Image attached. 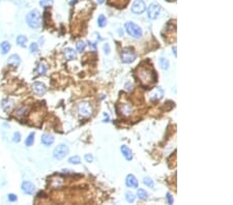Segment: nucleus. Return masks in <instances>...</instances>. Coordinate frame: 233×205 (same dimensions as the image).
<instances>
[{
	"instance_id": "1",
	"label": "nucleus",
	"mask_w": 233,
	"mask_h": 205,
	"mask_svg": "<svg viewBox=\"0 0 233 205\" xmlns=\"http://www.w3.org/2000/svg\"><path fill=\"white\" fill-rule=\"evenodd\" d=\"M138 77L143 85H150L157 81V75L152 68H149L147 66L143 65L138 70Z\"/></svg>"
},
{
	"instance_id": "2",
	"label": "nucleus",
	"mask_w": 233,
	"mask_h": 205,
	"mask_svg": "<svg viewBox=\"0 0 233 205\" xmlns=\"http://www.w3.org/2000/svg\"><path fill=\"white\" fill-rule=\"evenodd\" d=\"M26 21H27V24L30 26L31 28H38L40 26V13H38L36 9H33L31 11L29 14L27 15V18H26Z\"/></svg>"
},
{
	"instance_id": "3",
	"label": "nucleus",
	"mask_w": 233,
	"mask_h": 205,
	"mask_svg": "<svg viewBox=\"0 0 233 205\" xmlns=\"http://www.w3.org/2000/svg\"><path fill=\"white\" fill-rule=\"evenodd\" d=\"M124 27H125V30H127V33L131 36H133V37L139 38L142 36V34H143L142 29H141L137 24L133 23V22H127Z\"/></svg>"
},
{
	"instance_id": "4",
	"label": "nucleus",
	"mask_w": 233,
	"mask_h": 205,
	"mask_svg": "<svg viewBox=\"0 0 233 205\" xmlns=\"http://www.w3.org/2000/svg\"><path fill=\"white\" fill-rule=\"evenodd\" d=\"M136 57H137V55L132 48H125L121 52V60L124 63H131V62L135 61Z\"/></svg>"
},
{
	"instance_id": "5",
	"label": "nucleus",
	"mask_w": 233,
	"mask_h": 205,
	"mask_svg": "<svg viewBox=\"0 0 233 205\" xmlns=\"http://www.w3.org/2000/svg\"><path fill=\"white\" fill-rule=\"evenodd\" d=\"M78 112L81 116L83 117H89L91 114H92V107L89 103L87 101H83L79 105L78 107Z\"/></svg>"
},
{
	"instance_id": "6",
	"label": "nucleus",
	"mask_w": 233,
	"mask_h": 205,
	"mask_svg": "<svg viewBox=\"0 0 233 205\" xmlns=\"http://www.w3.org/2000/svg\"><path fill=\"white\" fill-rule=\"evenodd\" d=\"M68 153V147L65 144H60L54 149L53 157L57 160H61Z\"/></svg>"
},
{
	"instance_id": "7",
	"label": "nucleus",
	"mask_w": 233,
	"mask_h": 205,
	"mask_svg": "<svg viewBox=\"0 0 233 205\" xmlns=\"http://www.w3.org/2000/svg\"><path fill=\"white\" fill-rule=\"evenodd\" d=\"M146 9V4L143 0H136L134 1L133 4H132V9L131 11L133 12L134 14L136 15H140V14H142L143 12Z\"/></svg>"
},
{
	"instance_id": "8",
	"label": "nucleus",
	"mask_w": 233,
	"mask_h": 205,
	"mask_svg": "<svg viewBox=\"0 0 233 205\" xmlns=\"http://www.w3.org/2000/svg\"><path fill=\"white\" fill-rule=\"evenodd\" d=\"M160 13H161V6H160L159 4H155V3L150 4L148 9H147V16H148V18L151 20L157 19L160 16Z\"/></svg>"
},
{
	"instance_id": "9",
	"label": "nucleus",
	"mask_w": 233,
	"mask_h": 205,
	"mask_svg": "<svg viewBox=\"0 0 233 205\" xmlns=\"http://www.w3.org/2000/svg\"><path fill=\"white\" fill-rule=\"evenodd\" d=\"M164 95V90L162 87H155L152 90L149 92V99L151 101H159L163 97Z\"/></svg>"
},
{
	"instance_id": "10",
	"label": "nucleus",
	"mask_w": 233,
	"mask_h": 205,
	"mask_svg": "<svg viewBox=\"0 0 233 205\" xmlns=\"http://www.w3.org/2000/svg\"><path fill=\"white\" fill-rule=\"evenodd\" d=\"M22 191H23L25 194L32 195L35 193V186L29 181H24L23 183H22Z\"/></svg>"
},
{
	"instance_id": "11",
	"label": "nucleus",
	"mask_w": 233,
	"mask_h": 205,
	"mask_svg": "<svg viewBox=\"0 0 233 205\" xmlns=\"http://www.w3.org/2000/svg\"><path fill=\"white\" fill-rule=\"evenodd\" d=\"M32 90L35 94L37 95H42L45 94V92L47 91V88L42 83L40 82H35L33 85H32Z\"/></svg>"
},
{
	"instance_id": "12",
	"label": "nucleus",
	"mask_w": 233,
	"mask_h": 205,
	"mask_svg": "<svg viewBox=\"0 0 233 205\" xmlns=\"http://www.w3.org/2000/svg\"><path fill=\"white\" fill-rule=\"evenodd\" d=\"M118 110H119V112L122 115H124V116H129V115H131L132 112H133V108H132V106L129 104L119 105Z\"/></svg>"
},
{
	"instance_id": "13",
	"label": "nucleus",
	"mask_w": 233,
	"mask_h": 205,
	"mask_svg": "<svg viewBox=\"0 0 233 205\" xmlns=\"http://www.w3.org/2000/svg\"><path fill=\"white\" fill-rule=\"evenodd\" d=\"M125 183L129 188H138V180L133 174H129V175L127 176V179H125Z\"/></svg>"
},
{
	"instance_id": "14",
	"label": "nucleus",
	"mask_w": 233,
	"mask_h": 205,
	"mask_svg": "<svg viewBox=\"0 0 233 205\" xmlns=\"http://www.w3.org/2000/svg\"><path fill=\"white\" fill-rule=\"evenodd\" d=\"M20 63H21V58H20V56L17 55V54L11 55L9 59H7V64H9V65L18 66Z\"/></svg>"
},
{
	"instance_id": "15",
	"label": "nucleus",
	"mask_w": 233,
	"mask_h": 205,
	"mask_svg": "<svg viewBox=\"0 0 233 205\" xmlns=\"http://www.w3.org/2000/svg\"><path fill=\"white\" fill-rule=\"evenodd\" d=\"M63 55H64V58H65L66 60H73V59H76L77 58V53L76 51L73 50V49H65L63 52Z\"/></svg>"
},
{
	"instance_id": "16",
	"label": "nucleus",
	"mask_w": 233,
	"mask_h": 205,
	"mask_svg": "<svg viewBox=\"0 0 233 205\" xmlns=\"http://www.w3.org/2000/svg\"><path fill=\"white\" fill-rule=\"evenodd\" d=\"M42 143L46 146H50L54 143V137L49 134H45L42 137Z\"/></svg>"
},
{
	"instance_id": "17",
	"label": "nucleus",
	"mask_w": 233,
	"mask_h": 205,
	"mask_svg": "<svg viewBox=\"0 0 233 205\" xmlns=\"http://www.w3.org/2000/svg\"><path fill=\"white\" fill-rule=\"evenodd\" d=\"M120 149H121V152H122L123 157H124L127 161H131V160L133 159V152H132V150L129 149L127 146H125V145L121 146Z\"/></svg>"
},
{
	"instance_id": "18",
	"label": "nucleus",
	"mask_w": 233,
	"mask_h": 205,
	"mask_svg": "<svg viewBox=\"0 0 233 205\" xmlns=\"http://www.w3.org/2000/svg\"><path fill=\"white\" fill-rule=\"evenodd\" d=\"M0 49H1V54H2V55H5V54L9 53V50H11V44H9V42H1V45H0Z\"/></svg>"
},
{
	"instance_id": "19",
	"label": "nucleus",
	"mask_w": 233,
	"mask_h": 205,
	"mask_svg": "<svg viewBox=\"0 0 233 205\" xmlns=\"http://www.w3.org/2000/svg\"><path fill=\"white\" fill-rule=\"evenodd\" d=\"M159 64H160V68H161L162 70H168V68H169V65H170L169 60H168L167 58H165V57H161V58H160Z\"/></svg>"
},
{
	"instance_id": "20",
	"label": "nucleus",
	"mask_w": 233,
	"mask_h": 205,
	"mask_svg": "<svg viewBox=\"0 0 233 205\" xmlns=\"http://www.w3.org/2000/svg\"><path fill=\"white\" fill-rule=\"evenodd\" d=\"M13 107H14V101L12 99H5L2 103V108L5 112H9Z\"/></svg>"
},
{
	"instance_id": "21",
	"label": "nucleus",
	"mask_w": 233,
	"mask_h": 205,
	"mask_svg": "<svg viewBox=\"0 0 233 205\" xmlns=\"http://www.w3.org/2000/svg\"><path fill=\"white\" fill-rule=\"evenodd\" d=\"M47 70H48V65L45 62H40L38 63V68H37L38 75H45L47 73Z\"/></svg>"
},
{
	"instance_id": "22",
	"label": "nucleus",
	"mask_w": 233,
	"mask_h": 205,
	"mask_svg": "<svg viewBox=\"0 0 233 205\" xmlns=\"http://www.w3.org/2000/svg\"><path fill=\"white\" fill-rule=\"evenodd\" d=\"M17 44L19 45L20 47H25L26 44H27V37L24 35H19L17 38Z\"/></svg>"
},
{
	"instance_id": "23",
	"label": "nucleus",
	"mask_w": 233,
	"mask_h": 205,
	"mask_svg": "<svg viewBox=\"0 0 233 205\" xmlns=\"http://www.w3.org/2000/svg\"><path fill=\"white\" fill-rule=\"evenodd\" d=\"M137 196H138V198L141 199V200H146L148 195H147L146 191L142 190V188H139V190L137 191Z\"/></svg>"
},
{
	"instance_id": "24",
	"label": "nucleus",
	"mask_w": 233,
	"mask_h": 205,
	"mask_svg": "<svg viewBox=\"0 0 233 205\" xmlns=\"http://www.w3.org/2000/svg\"><path fill=\"white\" fill-rule=\"evenodd\" d=\"M98 25H99V27H105V26L107 25V19H106V17H105L104 15H101L100 17H99V19H98Z\"/></svg>"
},
{
	"instance_id": "25",
	"label": "nucleus",
	"mask_w": 233,
	"mask_h": 205,
	"mask_svg": "<svg viewBox=\"0 0 233 205\" xmlns=\"http://www.w3.org/2000/svg\"><path fill=\"white\" fill-rule=\"evenodd\" d=\"M76 47H77V51L80 52V53H82V52H84L85 48H86V44H85V42H83V40H79V42H77Z\"/></svg>"
},
{
	"instance_id": "26",
	"label": "nucleus",
	"mask_w": 233,
	"mask_h": 205,
	"mask_svg": "<svg viewBox=\"0 0 233 205\" xmlns=\"http://www.w3.org/2000/svg\"><path fill=\"white\" fill-rule=\"evenodd\" d=\"M34 136H35V135H34V133H31L29 136H28L27 139H26L25 144H26V146H27V147H30V146L33 145V143H34Z\"/></svg>"
},
{
	"instance_id": "27",
	"label": "nucleus",
	"mask_w": 233,
	"mask_h": 205,
	"mask_svg": "<svg viewBox=\"0 0 233 205\" xmlns=\"http://www.w3.org/2000/svg\"><path fill=\"white\" fill-rule=\"evenodd\" d=\"M125 198H127V201L129 203H133V202H135L136 196L132 192H127L125 193Z\"/></svg>"
},
{
	"instance_id": "28",
	"label": "nucleus",
	"mask_w": 233,
	"mask_h": 205,
	"mask_svg": "<svg viewBox=\"0 0 233 205\" xmlns=\"http://www.w3.org/2000/svg\"><path fill=\"white\" fill-rule=\"evenodd\" d=\"M68 163L74 164V165H79V164L81 163L80 157H78V155H75V157L70 158V159H68Z\"/></svg>"
},
{
	"instance_id": "29",
	"label": "nucleus",
	"mask_w": 233,
	"mask_h": 205,
	"mask_svg": "<svg viewBox=\"0 0 233 205\" xmlns=\"http://www.w3.org/2000/svg\"><path fill=\"white\" fill-rule=\"evenodd\" d=\"M27 110H28V108L26 106H22L21 108H19L17 110V115L18 116H24V115L27 113Z\"/></svg>"
},
{
	"instance_id": "30",
	"label": "nucleus",
	"mask_w": 233,
	"mask_h": 205,
	"mask_svg": "<svg viewBox=\"0 0 233 205\" xmlns=\"http://www.w3.org/2000/svg\"><path fill=\"white\" fill-rule=\"evenodd\" d=\"M40 4L42 7L50 6V5H53V0H40Z\"/></svg>"
},
{
	"instance_id": "31",
	"label": "nucleus",
	"mask_w": 233,
	"mask_h": 205,
	"mask_svg": "<svg viewBox=\"0 0 233 205\" xmlns=\"http://www.w3.org/2000/svg\"><path fill=\"white\" fill-rule=\"evenodd\" d=\"M143 182H144L145 186H147L148 188H153V186H155L152 179H151V178H149V177H145L144 179H143Z\"/></svg>"
},
{
	"instance_id": "32",
	"label": "nucleus",
	"mask_w": 233,
	"mask_h": 205,
	"mask_svg": "<svg viewBox=\"0 0 233 205\" xmlns=\"http://www.w3.org/2000/svg\"><path fill=\"white\" fill-rule=\"evenodd\" d=\"M29 51H30V52H31V53H35V52H37V51H38V46H37V44H35V42H32V44L30 45Z\"/></svg>"
},
{
	"instance_id": "33",
	"label": "nucleus",
	"mask_w": 233,
	"mask_h": 205,
	"mask_svg": "<svg viewBox=\"0 0 233 205\" xmlns=\"http://www.w3.org/2000/svg\"><path fill=\"white\" fill-rule=\"evenodd\" d=\"M14 142H16V143H18V142L21 141V134L19 133V132H16L15 134H14Z\"/></svg>"
},
{
	"instance_id": "34",
	"label": "nucleus",
	"mask_w": 233,
	"mask_h": 205,
	"mask_svg": "<svg viewBox=\"0 0 233 205\" xmlns=\"http://www.w3.org/2000/svg\"><path fill=\"white\" fill-rule=\"evenodd\" d=\"M9 200L11 201V202H16V201L18 200V198H17V196H16V195L9 194Z\"/></svg>"
},
{
	"instance_id": "35",
	"label": "nucleus",
	"mask_w": 233,
	"mask_h": 205,
	"mask_svg": "<svg viewBox=\"0 0 233 205\" xmlns=\"http://www.w3.org/2000/svg\"><path fill=\"white\" fill-rule=\"evenodd\" d=\"M85 160H86V162H88V163H91V162L93 161V157L92 155H85Z\"/></svg>"
},
{
	"instance_id": "36",
	"label": "nucleus",
	"mask_w": 233,
	"mask_h": 205,
	"mask_svg": "<svg viewBox=\"0 0 233 205\" xmlns=\"http://www.w3.org/2000/svg\"><path fill=\"white\" fill-rule=\"evenodd\" d=\"M167 199H168V203H169V204H173V202H174L173 197H172L171 194H169V193L167 194Z\"/></svg>"
},
{
	"instance_id": "37",
	"label": "nucleus",
	"mask_w": 233,
	"mask_h": 205,
	"mask_svg": "<svg viewBox=\"0 0 233 205\" xmlns=\"http://www.w3.org/2000/svg\"><path fill=\"white\" fill-rule=\"evenodd\" d=\"M104 51L106 54H109L110 53V46H109L108 44H105L104 45Z\"/></svg>"
},
{
	"instance_id": "38",
	"label": "nucleus",
	"mask_w": 233,
	"mask_h": 205,
	"mask_svg": "<svg viewBox=\"0 0 233 205\" xmlns=\"http://www.w3.org/2000/svg\"><path fill=\"white\" fill-rule=\"evenodd\" d=\"M173 52H174V56L176 57V56H177V55H176V47H174V48H173Z\"/></svg>"
},
{
	"instance_id": "39",
	"label": "nucleus",
	"mask_w": 233,
	"mask_h": 205,
	"mask_svg": "<svg viewBox=\"0 0 233 205\" xmlns=\"http://www.w3.org/2000/svg\"><path fill=\"white\" fill-rule=\"evenodd\" d=\"M105 0H98V2L100 3V4H102V3H104Z\"/></svg>"
},
{
	"instance_id": "40",
	"label": "nucleus",
	"mask_w": 233,
	"mask_h": 205,
	"mask_svg": "<svg viewBox=\"0 0 233 205\" xmlns=\"http://www.w3.org/2000/svg\"><path fill=\"white\" fill-rule=\"evenodd\" d=\"M169 1H173V0H169Z\"/></svg>"
}]
</instances>
